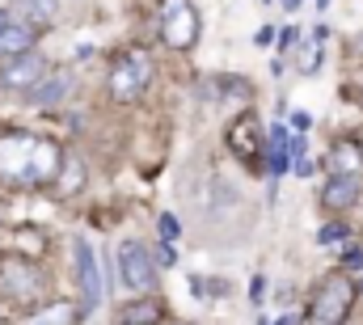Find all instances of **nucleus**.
<instances>
[{"label":"nucleus","mask_w":363,"mask_h":325,"mask_svg":"<svg viewBox=\"0 0 363 325\" xmlns=\"http://www.w3.org/2000/svg\"><path fill=\"white\" fill-rule=\"evenodd\" d=\"M64 148L34 131H4L0 136V186L38 190L60 177Z\"/></svg>","instance_id":"1"},{"label":"nucleus","mask_w":363,"mask_h":325,"mask_svg":"<svg viewBox=\"0 0 363 325\" xmlns=\"http://www.w3.org/2000/svg\"><path fill=\"white\" fill-rule=\"evenodd\" d=\"M47 287H51V279H47V270H43L38 262H30V258H21V253L0 258V296H4L9 304H17V309H38V304H47Z\"/></svg>","instance_id":"2"},{"label":"nucleus","mask_w":363,"mask_h":325,"mask_svg":"<svg viewBox=\"0 0 363 325\" xmlns=\"http://www.w3.org/2000/svg\"><path fill=\"white\" fill-rule=\"evenodd\" d=\"M355 304V283L347 275H330L321 279V287L313 292V304H308V325H342L347 313Z\"/></svg>","instance_id":"3"},{"label":"nucleus","mask_w":363,"mask_h":325,"mask_svg":"<svg viewBox=\"0 0 363 325\" xmlns=\"http://www.w3.org/2000/svg\"><path fill=\"white\" fill-rule=\"evenodd\" d=\"M152 81V55L148 51H140V47H131V51H123L118 60H114V68H110V97L114 101H135L144 89Z\"/></svg>","instance_id":"4"},{"label":"nucleus","mask_w":363,"mask_h":325,"mask_svg":"<svg viewBox=\"0 0 363 325\" xmlns=\"http://www.w3.org/2000/svg\"><path fill=\"white\" fill-rule=\"evenodd\" d=\"M199 30H203V21H199V13H194L190 0H161L157 34H161L165 47H174V51H190V47L199 43Z\"/></svg>","instance_id":"5"},{"label":"nucleus","mask_w":363,"mask_h":325,"mask_svg":"<svg viewBox=\"0 0 363 325\" xmlns=\"http://www.w3.org/2000/svg\"><path fill=\"white\" fill-rule=\"evenodd\" d=\"M118 279L127 292H148L157 283V258L144 241H123L118 245Z\"/></svg>","instance_id":"6"},{"label":"nucleus","mask_w":363,"mask_h":325,"mask_svg":"<svg viewBox=\"0 0 363 325\" xmlns=\"http://www.w3.org/2000/svg\"><path fill=\"white\" fill-rule=\"evenodd\" d=\"M228 148H233L237 161H245V165L262 161V153H267V131H262L258 114H241V119L228 127Z\"/></svg>","instance_id":"7"},{"label":"nucleus","mask_w":363,"mask_h":325,"mask_svg":"<svg viewBox=\"0 0 363 325\" xmlns=\"http://www.w3.org/2000/svg\"><path fill=\"white\" fill-rule=\"evenodd\" d=\"M72 253H77V279H81V313H93L101 304V270H97V253L85 237L72 241Z\"/></svg>","instance_id":"8"},{"label":"nucleus","mask_w":363,"mask_h":325,"mask_svg":"<svg viewBox=\"0 0 363 325\" xmlns=\"http://www.w3.org/2000/svg\"><path fill=\"white\" fill-rule=\"evenodd\" d=\"M43 77H47V60H43V55H34V51L13 55V60L0 68V84H4V89H21V93H30Z\"/></svg>","instance_id":"9"},{"label":"nucleus","mask_w":363,"mask_h":325,"mask_svg":"<svg viewBox=\"0 0 363 325\" xmlns=\"http://www.w3.org/2000/svg\"><path fill=\"white\" fill-rule=\"evenodd\" d=\"M330 177H363V148L355 140H338L330 148Z\"/></svg>","instance_id":"10"},{"label":"nucleus","mask_w":363,"mask_h":325,"mask_svg":"<svg viewBox=\"0 0 363 325\" xmlns=\"http://www.w3.org/2000/svg\"><path fill=\"white\" fill-rule=\"evenodd\" d=\"M81 317H85L81 304H72V300H47V304H38L26 317V325H77Z\"/></svg>","instance_id":"11"},{"label":"nucleus","mask_w":363,"mask_h":325,"mask_svg":"<svg viewBox=\"0 0 363 325\" xmlns=\"http://www.w3.org/2000/svg\"><path fill=\"white\" fill-rule=\"evenodd\" d=\"M359 190H363V177H330L321 203H325L330 211H347V207H355Z\"/></svg>","instance_id":"12"},{"label":"nucleus","mask_w":363,"mask_h":325,"mask_svg":"<svg viewBox=\"0 0 363 325\" xmlns=\"http://www.w3.org/2000/svg\"><path fill=\"white\" fill-rule=\"evenodd\" d=\"M68 89H72V72H51L30 89V106H55V101H64Z\"/></svg>","instance_id":"13"},{"label":"nucleus","mask_w":363,"mask_h":325,"mask_svg":"<svg viewBox=\"0 0 363 325\" xmlns=\"http://www.w3.org/2000/svg\"><path fill=\"white\" fill-rule=\"evenodd\" d=\"M165 321V304L161 300H131L123 313H118V325H161Z\"/></svg>","instance_id":"14"},{"label":"nucleus","mask_w":363,"mask_h":325,"mask_svg":"<svg viewBox=\"0 0 363 325\" xmlns=\"http://www.w3.org/2000/svg\"><path fill=\"white\" fill-rule=\"evenodd\" d=\"M34 38H38L34 26H13V21H9V30H0V55H4V60L26 55V51L34 47Z\"/></svg>","instance_id":"15"},{"label":"nucleus","mask_w":363,"mask_h":325,"mask_svg":"<svg viewBox=\"0 0 363 325\" xmlns=\"http://www.w3.org/2000/svg\"><path fill=\"white\" fill-rule=\"evenodd\" d=\"M267 148H271V177H283L287 169H291V153H287V127H271V136H267Z\"/></svg>","instance_id":"16"},{"label":"nucleus","mask_w":363,"mask_h":325,"mask_svg":"<svg viewBox=\"0 0 363 325\" xmlns=\"http://www.w3.org/2000/svg\"><path fill=\"white\" fill-rule=\"evenodd\" d=\"M17 9L30 17V26H47L60 9V0H17Z\"/></svg>","instance_id":"17"},{"label":"nucleus","mask_w":363,"mask_h":325,"mask_svg":"<svg viewBox=\"0 0 363 325\" xmlns=\"http://www.w3.org/2000/svg\"><path fill=\"white\" fill-rule=\"evenodd\" d=\"M157 228H161V241H165V245H174L182 237V233H178V216H161V220H157Z\"/></svg>","instance_id":"18"},{"label":"nucleus","mask_w":363,"mask_h":325,"mask_svg":"<svg viewBox=\"0 0 363 325\" xmlns=\"http://www.w3.org/2000/svg\"><path fill=\"white\" fill-rule=\"evenodd\" d=\"M347 233H351V228H347V224H325V228H321V233H317V241H321V245L347 241Z\"/></svg>","instance_id":"19"},{"label":"nucleus","mask_w":363,"mask_h":325,"mask_svg":"<svg viewBox=\"0 0 363 325\" xmlns=\"http://www.w3.org/2000/svg\"><path fill=\"white\" fill-rule=\"evenodd\" d=\"M254 43H258V47H271L274 43V26H262V30L254 34Z\"/></svg>","instance_id":"20"},{"label":"nucleus","mask_w":363,"mask_h":325,"mask_svg":"<svg viewBox=\"0 0 363 325\" xmlns=\"http://www.w3.org/2000/svg\"><path fill=\"white\" fill-rule=\"evenodd\" d=\"M262 292H267V279H262V275H254V283H250V296H254V304L262 300Z\"/></svg>","instance_id":"21"},{"label":"nucleus","mask_w":363,"mask_h":325,"mask_svg":"<svg viewBox=\"0 0 363 325\" xmlns=\"http://www.w3.org/2000/svg\"><path fill=\"white\" fill-rule=\"evenodd\" d=\"M342 262H347L351 270H355V266H363V249H347V258H342Z\"/></svg>","instance_id":"22"},{"label":"nucleus","mask_w":363,"mask_h":325,"mask_svg":"<svg viewBox=\"0 0 363 325\" xmlns=\"http://www.w3.org/2000/svg\"><path fill=\"white\" fill-rule=\"evenodd\" d=\"M291 169H296L300 177H308V173H313V161H308V157H300V161H291Z\"/></svg>","instance_id":"23"},{"label":"nucleus","mask_w":363,"mask_h":325,"mask_svg":"<svg viewBox=\"0 0 363 325\" xmlns=\"http://www.w3.org/2000/svg\"><path fill=\"white\" fill-rule=\"evenodd\" d=\"M308 123H313L308 114H291V131H308Z\"/></svg>","instance_id":"24"},{"label":"nucleus","mask_w":363,"mask_h":325,"mask_svg":"<svg viewBox=\"0 0 363 325\" xmlns=\"http://www.w3.org/2000/svg\"><path fill=\"white\" fill-rule=\"evenodd\" d=\"M0 30H9V13L4 9H0Z\"/></svg>","instance_id":"25"},{"label":"nucleus","mask_w":363,"mask_h":325,"mask_svg":"<svg viewBox=\"0 0 363 325\" xmlns=\"http://www.w3.org/2000/svg\"><path fill=\"white\" fill-rule=\"evenodd\" d=\"M283 9H300V0H283Z\"/></svg>","instance_id":"26"},{"label":"nucleus","mask_w":363,"mask_h":325,"mask_svg":"<svg viewBox=\"0 0 363 325\" xmlns=\"http://www.w3.org/2000/svg\"><path fill=\"white\" fill-rule=\"evenodd\" d=\"M317 9H330V0H317Z\"/></svg>","instance_id":"27"},{"label":"nucleus","mask_w":363,"mask_h":325,"mask_svg":"<svg viewBox=\"0 0 363 325\" xmlns=\"http://www.w3.org/2000/svg\"><path fill=\"white\" fill-rule=\"evenodd\" d=\"M161 325H182V321H161Z\"/></svg>","instance_id":"28"}]
</instances>
